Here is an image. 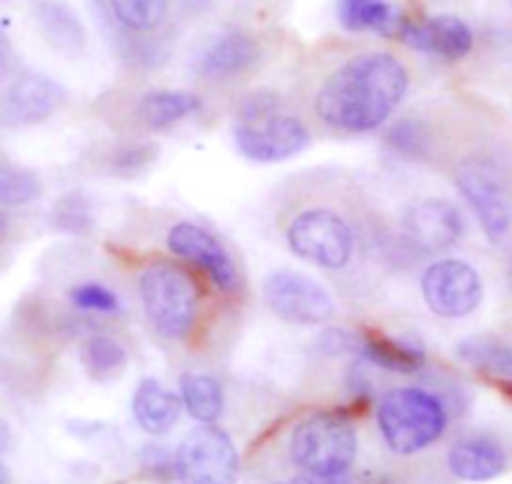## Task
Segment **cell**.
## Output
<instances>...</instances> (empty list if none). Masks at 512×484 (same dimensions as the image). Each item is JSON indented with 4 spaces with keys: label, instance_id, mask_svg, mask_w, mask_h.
I'll use <instances>...</instances> for the list:
<instances>
[{
    "label": "cell",
    "instance_id": "27",
    "mask_svg": "<svg viewBox=\"0 0 512 484\" xmlns=\"http://www.w3.org/2000/svg\"><path fill=\"white\" fill-rule=\"evenodd\" d=\"M41 196V181L21 166L0 161V206H23Z\"/></svg>",
    "mask_w": 512,
    "mask_h": 484
},
{
    "label": "cell",
    "instance_id": "21",
    "mask_svg": "<svg viewBox=\"0 0 512 484\" xmlns=\"http://www.w3.org/2000/svg\"><path fill=\"white\" fill-rule=\"evenodd\" d=\"M36 21L46 41L63 53H81L86 48V31L76 13L58 0H41L36 6Z\"/></svg>",
    "mask_w": 512,
    "mask_h": 484
},
{
    "label": "cell",
    "instance_id": "28",
    "mask_svg": "<svg viewBox=\"0 0 512 484\" xmlns=\"http://www.w3.org/2000/svg\"><path fill=\"white\" fill-rule=\"evenodd\" d=\"M68 301L73 309L81 314H98V316H116L121 311V301L108 286L98 281H83L68 291Z\"/></svg>",
    "mask_w": 512,
    "mask_h": 484
},
{
    "label": "cell",
    "instance_id": "22",
    "mask_svg": "<svg viewBox=\"0 0 512 484\" xmlns=\"http://www.w3.org/2000/svg\"><path fill=\"white\" fill-rule=\"evenodd\" d=\"M179 397L191 419L199 424H216L224 414V387L211 374L186 372L179 379Z\"/></svg>",
    "mask_w": 512,
    "mask_h": 484
},
{
    "label": "cell",
    "instance_id": "32",
    "mask_svg": "<svg viewBox=\"0 0 512 484\" xmlns=\"http://www.w3.org/2000/svg\"><path fill=\"white\" fill-rule=\"evenodd\" d=\"M13 61H16V56H13V46H11V41H8L6 31L0 28V78L11 71Z\"/></svg>",
    "mask_w": 512,
    "mask_h": 484
},
{
    "label": "cell",
    "instance_id": "20",
    "mask_svg": "<svg viewBox=\"0 0 512 484\" xmlns=\"http://www.w3.org/2000/svg\"><path fill=\"white\" fill-rule=\"evenodd\" d=\"M337 18L349 33H379L397 38L407 16L390 0H337Z\"/></svg>",
    "mask_w": 512,
    "mask_h": 484
},
{
    "label": "cell",
    "instance_id": "29",
    "mask_svg": "<svg viewBox=\"0 0 512 484\" xmlns=\"http://www.w3.org/2000/svg\"><path fill=\"white\" fill-rule=\"evenodd\" d=\"M53 224L66 234H86L93 226L91 201L83 194H68L53 209Z\"/></svg>",
    "mask_w": 512,
    "mask_h": 484
},
{
    "label": "cell",
    "instance_id": "35",
    "mask_svg": "<svg viewBox=\"0 0 512 484\" xmlns=\"http://www.w3.org/2000/svg\"><path fill=\"white\" fill-rule=\"evenodd\" d=\"M0 484H8V474H6V467L0 464Z\"/></svg>",
    "mask_w": 512,
    "mask_h": 484
},
{
    "label": "cell",
    "instance_id": "26",
    "mask_svg": "<svg viewBox=\"0 0 512 484\" xmlns=\"http://www.w3.org/2000/svg\"><path fill=\"white\" fill-rule=\"evenodd\" d=\"M111 16L131 33H151L164 23L169 0H108Z\"/></svg>",
    "mask_w": 512,
    "mask_h": 484
},
{
    "label": "cell",
    "instance_id": "14",
    "mask_svg": "<svg viewBox=\"0 0 512 484\" xmlns=\"http://www.w3.org/2000/svg\"><path fill=\"white\" fill-rule=\"evenodd\" d=\"M397 38L412 51L440 61H462L475 46L472 28L457 16L405 18Z\"/></svg>",
    "mask_w": 512,
    "mask_h": 484
},
{
    "label": "cell",
    "instance_id": "17",
    "mask_svg": "<svg viewBox=\"0 0 512 484\" xmlns=\"http://www.w3.org/2000/svg\"><path fill=\"white\" fill-rule=\"evenodd\" d=\"M181 409H184V404H181L179 394L166 389L164 384L151 377L141 379L134 392V399H131L134 419L151 437L169 434L181 419Z\"/></svg>",
    "mask_w": 512,
    "mask_h": 484
},
{
    "label": "cell",
    "instance_id": "8",
    "mask_svg": "<svg viewBox=\"0 0 512 484\" xmlns=\"http://www.w3.org/2000/svg\"><path fill=\"white\" fill-rule=\"evenodd\" d=\"M262 296L272 314L287 324L319 327L334 316V299L317 279L299 271H272L262 284Z\"/></svg>",
    "mask_w": 512,
    "mask_h": 484
},
{
    "label": "cell",
    "instance_id": "3",
    "mask_svg": "<svg viewBox=\"0 0 512 484\" xmlns=\"http://www.w3.org/2000/svg\"><path fill=\"white\" fill-rule=\"evenodd\" d=\"M450 427L445 399L425 387H392L377 404V429L397 457H415L440 442Z\"/></svg>",
    "mask_w": 512,
    "mask_h": 484
},
{
    "label": "cell",
    "instance_id": "4",
    "mask_svg": "<svg viewBox=\"0 0 512 484\" xmlns=\"http://www.w3.org/2000/svg\"><path fill=\"white\" fill-rule=\"evenodd\" d=\"M359 231L342 209L327 201H312L289 211L284 219V241L297 259L324 271H344L354 264Z\"/></svg>",
    "mask_w": 512,
    "mask_h": 484
},
{
    "label": "cell",
    "instance_id": "6",
    "mask_svg": "<svg viewBox=\"0 0 512 484\" xmlns=\"http://www.w3.org/2000/svg\"><path fill=\"white\" fill-rule=\"evenodd\" d=\"M174 467L181 484H234L239 477V452L224 429L201 424L179 444Z\"/></svg>",
    "mask_w": 512,
    "mask_h": 484
},
{
    "label": "cell",
    "instance_id": "11",
    "mask_svg": "<svg viewBox=\"0 0 512 484\" xmlns=\"http://www.w3.org/2000/svg\"><path fill=\"white\" fill-rule=\"evenodd\" d=\"M166 244L176 259L199 269L221 294L234 296L241 289V276L234 259L226 251V246L204 226L179 221L166 234Z\"/></svg>",
    "mask_w": 512,
    "mask_h": 484
},
{
    "label": "cell",
    "instance_id": "13",
    "mask_svg": "<svg viewBox=\"0 0 512 484\" xmlns=\"http://www.w3.org/2000/svg\"><path fill=\"white\" fill-rule=\"evenodd\" d=\"M66 101L61 83L43 73L16 78L0 96V126L28 128L48 121Z\"/></svg>",
    "mask_w": 512,
    "mask_h": 484
},
{
    "label": "cell",
    "instance_id": "25",
    "mask_svg": "<svg viewBox=\"0 0 512 484\" xmlns=\"http://www.w3.org/2000/svg\"><path fill=\"white\" fill-rule=\"evenodd\" d=\"M387 146L395 151V156L407 161H427L435 148V136L422 118L407 116L387 131Z\"/></svg>",
    "mask_w": 512,
    "mask_h": 484
},
{
    "label": "cell",
    "instance_id": "23",
    "mask_svg": "<svg viewBox=\"0 0 512 484\" xmlns=\"http://www.w3.org/2000/svg\"><path fill=\"white\" fill-rule=\"evenodd\" d=\"M78 357H81V364L88 372V377L96 379V382L116 379L128 364L126 347L106 332L88 334L81 342V347H78Z\"/></svg>",
    "mask_w": 512,
    "mask_h": 484
},
{
    "label": "cell",
    "instance_id": "31",
    "mask_svg": "<svg viewBox=\"0 0 512 484\" xmlns=\"http://www.w3.org/2000/svg\"><path fill=\"white\" fill-rule=\"evenodd\" d=\"M292 484H352L347 474H302Z\"/></svg>",
    "mask_w": 512,
    "mask_h": 484
},
{
    "label": "cell",
    "instance_id": "5",
    "mask_svg": "<svg viewBox=\"0 0 512 484\" xmlns=\"http://www.w3.org/2000/svg\"><path fill=\"white\" fill-rule=\"evenodd\" d=\"M287 454L302 474H347L357 459V429L339 412H314L294 424Z\"/></svg>",
    "mask_w": 512,
    "mask_h": 484
},
{
    "label": "cell",
    "instance_id": "16",
    "mask_svg": "<svg viewBox=\"0 0 512 484\" xmlns=\"http://www.w3.org/2000/svg\"><path fill=\"white\" fill-rule=\"evenodd\" d=\"M447 467L462 482H490L507 469V452L490 434H467L450 447Z\"/></svg>",
    "mask_w": 512,
    "mask_h": 484
},
{
    "label": "cell",
    "instance_id": "30",
    "mask_svg": "<svg viewBox=\"0 0 512 484\" xmlns=\"http://www.w3.org/2000/svg\"><path fill=\"white\" fill-rule=\"evenodd\" d=\"M154 156H156L154 146H149V143H134V146L118 148V151L113 153L111 169L116 171V174L134 176L139 174V171H144Z\"/></svg>",
    "mask_w": 512,
    "mask_h": 484
},
{
    "label": "cell",
    "instance_id": "1",
    "mask_svg": "<svg viewBox=\"0 0 512 484\" xmlns=\"http://www.w3.org/2000/svg\"><path fill=\"white\" fill-rule=\"evenodd\" d=\"M410 91V71L392 53H357L324 76L312 113L332 133L362 136L390 121Z\"/></svg>",
    "mask_w": 512,
    "mask_h": 484
},
{
    "label": "cell",
    "instance_id": "9",
    "mask_svg": "<svg viewBox=\"0 0 512 484\" xmlns=\"http://www.w3.org/2000/svg\"><path fill=\"white\" fill-rule=\"evenodd\" d=\"M455 186L472 206L487 239L502 244L512 231V206L495 166L482 158H467L455 169Z\"/></svg>",
    "mask_w": 512,
    "mask_h": 484
},
{
    "label": "cell",
    "instance_id": "12",
    "mask_svg": "<svg viewBox=\"0 0 512 484\" xmlns=\"http://www.w3.org/2000/svg\"><path fill=\"white\" fill-rule=\"evenodd\" d=\"M465 234V219L452 201L422 196L402 211V239L415 254H442Z\"/></svg>",
    "mask_w": 512,
    "mask_h": 484
},
{
    "label": "cell",
    "instance_id": "15",
    "mask_svg": "<svg viewBox=\"0 0 512 484\" xmlns=\"http://www.w3.org/2000/svg\"><path fill=\"white\" fill-rule=\"evenodd\" d=\"M259 43L244 31H226L204 43L196 53L194 71L206 83H229L259 63Z\"/></svg>",
    "mask_w": 512,
    "mask_h": 484
},
{
    "label": "cell",
    "instance_id": "24",
    "mask_svg": "<svg viewBox=\"0 0 512 484\" xmlns=\"http://www.w3.org/2000/svg\"><path fill=\"white\" fill-rule=\"evenodd\" d=\"M457 357L482 372L512 379V339L477 334L457 344Z\"/></svg>",
    "mask_w": 512,
    "mask_h": 484
},
{
    "label": "cell",
    "instance_id": "19",
    "mask_svg": "<svg viewBox=\"0 0 512 484\" xmlns=\"http://www.w3.org/2000/svg\"><path fill=\"white\" fill-rule=\"evenodd\" d=\"M359 354L364 362L392 374H420L427 364V352L420 342L402 337H359Z\"/></svg>",
    "mask_w": 512,
    "mask_h": 484
},
{
    "label": "cell",
    "instance_id": "10",
    "mask_svg": "<svg viewBox=\"0 0 512 484\" xmlns=\"http://www.w3.org/2000/svg\"><path fill=\"white\" fill-rule=\"evenodd\" d=\"M427 309L440 319H465L480 306L482 279L472 264L462 259H437L420 279Z\"/></svg>",
    "mask_w": 512,
    "mask_h": 484
},
{
    "label": "cell",
    "instance_id": "2",
    "mask_svg": "<svg viewBox=\"0 0 512 484\" xmlns=\"http://www.w3.org/2000/svg\"><path fill=\"white\" fill-rule=\"evenodd\" d=\"M139 299L149 327L164 342L196 337L204 319V289L199 276L179 261H151L139 274Z\"/></svg>",
    "mask_w": 512,
    "mask_h": 484
},
{
    "label": "cell",
    "instance_id": "33",
    "mask_svg": "<svg viewBox=\"0 0 512 484\" xmlns=\"http://www.w3.org/2000/svg\"><path fill=\"white\" fill-rule=\"evenodd\" d=\"M8 444H11V427H8L6 419L0 417V454L6 452Z\"/></svg>",
    "mask_w": 512,
    "mask_h": 484
},
{
    "label": "cell",
    "instance_id": "18",
    "mask_svg": "<svg viewBox=\"0 0 512 484\" xmlns=\"http://www.w3.org/2000/svg\"><path fill=\"white\" fill-rule=\"evenodd\" d=\"M201 96L189 91H149L136 101L134 118L144 131L161 133L201 111Z\"/></svg>",
    "mask_w": 512,
    "mask_h": 484
},
{
    "label": "cell",
    "instance_id": "34",
    "mask_svg": "<svg viewBox=\"0 0 512 484\" xmlns=\"http://www.w3.org/2000/svg\"><path fill=\"white\" fill-rule=\"evenodd\" d=\"M8 234H11V221H8V216L0 211V244L8 239Z\"/></svg>",
    "mask_w": 512,
    "mask_h": 484
},
{
    "label": "cell",
    "instance_id": "7",
    "mask_svg": "<svg viewBox=\"0 0 512 484\" xmlns=\"http://www.w3.org/2000/svg\"><path fill=\"white\" fill-rule=\"evenodd\" d=\"M312 141V131L297 113L284 108L259 118V121H236L234 143L249 161L256 164H279L297 156Z\"/></svg>",
    "mask_w": 512,
    "mask_h": 484
}]
</instances>
